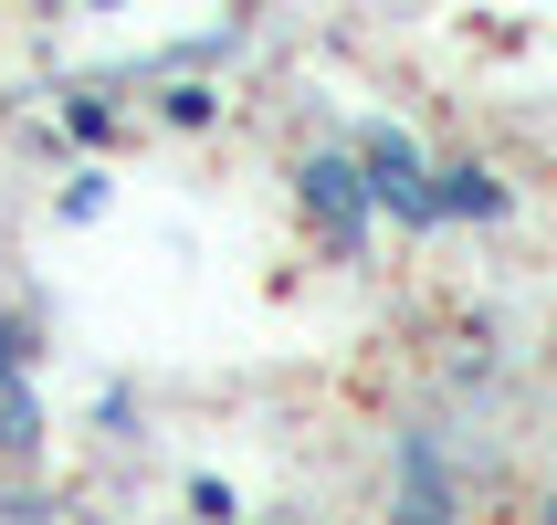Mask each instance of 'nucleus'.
Returning a JSON list of instances; mask_svg holds the SVG:
<instances>
[{
	"label": "nucleus",
	"instance_id": "nucleus-4",
	"mask_svg": "<svg viewBox=\"0 0 557 525\" xmlns=\"http://www.w3.org/2000/svg\"><path fill=\"white\" fill-rule=\"evenodd\" d=\"M400 484H410V515H442V504H453V473L432 463V441H421V432L400 441Z\"/></svg>",
	"mask_w": 557,
	"mask_h": 525
},
{
	"label": "nucleus",
	"instance_id": "nucleus-3",
	"mask_svg": "<svg viewBox=\"0 0 557 525\" xmlns=\"http://www.w3.org/2000/svg\"><path fill=\"white\" fill-rule=\"evenodd\" d=\"M32 326L22 315H0V463H32V441H42V410H32Z\"/></svg>",
	"mask_w": 557,
	"mask_h": 525
},
{
	"label": "nucleus",
	"instance_id": "nucleus-2",
	"mask_svg": "<svg viewBox=\"0 0 557 525\" xmlns=\"http://www.w3.org/2000/svg\"><path fill=\"white\" fill-rule=\"evenodd\" d=\"M358 168H369V200L389 221H410V232L442 221V189H432V168H421V148H410L400 126H369V137H358Z\"/></svg>",
	"mask_w": 557,
	"mask_h": 525
},
{
	"label": "nucleus",
	"instance_id": "nucleus-1",
	"mask_svg": "<svg viewBox=\"0 0 557 525\" xmlns=\"http://www.w3.org/2000/svg\"><path fill=\"white\" fill-rule=\"evenodd\" d=\"M295 200H306V221H315V232H326L337 252H358V242H369V221H379L358 148H326V158H306V168H295Z\"/></svg>",
	"mask_w": 557,
	"mask_h": 525
},
{
	"label": "nucleus",
	"instance_id": "nucleus-5",
	"mask_svg": "<svg viewBox=\"0 0 557 525\" xmlns=\"http://www.w3.org/2000/svg\"><path fill=\"white\" fill-rule=\"evenodd\" d=\"M432 189H442V211H463V221H495V211H505V189L484 179V168H442Z\"/></svg>",
	"mask_w": 557,
	"mask_h": 525
}]
</instances>
